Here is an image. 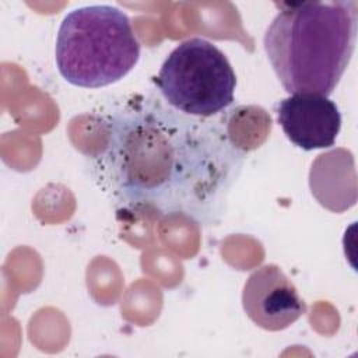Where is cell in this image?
Instances as JSON below:
<instances>
[{"label": "cell", "mask_w": 358, "mask_h": 358, "mask_svg": "<svg viewBox=\"0 0 358 358\" xmlns=\"http://www.w3.org/2000/svg\"><path fill=\"white\" fill-rule=\"evenodd\" d=\"M277 119L287 138L305 151L334 145L341 129L336 102L313 92L291 94L280 101Z\"/></svg>", "instance_id": "obj_6"}, {"label": "cell", "mask_w": 358, "mask_h": 358, "mask_svg": "<svg viewBox=\"0 0 358 358\" xmlns=\"http://www.w3.org/2000/svg\"><path fill=\"white\" fill-rule=\"evenodd\" d=\"M242 306L256 326L268 331L289 327L306 312L298 289L275 264H264L249 275L242 291Z\"/></svg>", "instance_id": "obj_5"}, {"label": "cell", "mask_w": 358, "mask_h": 358, "mask_svg": "<svg viewBox=\"0 0 358 358\" xmlns=\"http://www.w3.org/2000/svg\"><path fill=\"white\" fill-rule=\"evenodd\" d=\"M105 130L94 164L119 206L183 215L199 225L221 220L246 159L227 123L136 95L113 108Z\"/></svg>", "instance_id": "obj_1"}, {"label": "cell", "mask_w": 358, "mask_h": 358, "mask_svg": "<svg viewBox=\"0 0 358 358\" xmlns=\"http://www.w3.org/2000/svg\"><path fill=\"white\" fill-rule=\"evenodd\" d=\"M357 25V1L281 4L263 45L284 90L329 96L351 62Z\"/></svg>", "instance_id": "obj_2"}, {"label": "cell", "mask_w": 358, "mask_h": 358, "mask_svg": "<svg viewBox=\"0 0 358 358\" xmlns=\"http://www.w3.org/2000/svg\"><path fill=\"white\" fill-rule=\"evenodd\" d=\"M140 49L126 13L108 4L84 6L59 27L56 66L71 85L101 88L126 77L138 63Z\"/></svg>", "instance_id": "obj_3"}, {"label": "cell", "mask_w": 358, "mask_h": 358, "mask_svg": "<svg viewBox=\"0 0 358 358\" xmlns=\"http://www.w3.org/2000/svg\"><path fill=\"white\" fill-rule=\"evenodd\" d=\"M165 102L197 117H214L235 96L236 76L227 56L203 38L180 42L154 78Z\"/></svg>", "instance_id": "obj_4"}]
</instances>
